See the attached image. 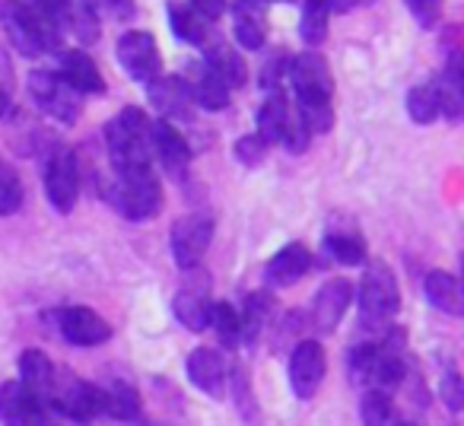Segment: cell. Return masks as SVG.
Instances as JSON below:
<instances>
[{"instance_id": "44dd1931", "label": "cell", "mask_w": 464, "mask_h": 426, "mask_svg": "<svg viewBox=\"0 0 464 426\" xmlns=\"http://www.w3.org/2000/svg\"><path fill=\"white\" fill-rule=\"evenodd\" d=\"M436 99L439 111H442L449 121H458L464 115V71H461V54L451 52L449 64H445L442 77L436 83Z\"/></svg>"}, {"instance_id": "bcb514c9", "label": "cell", "mask_w": 464, "mask_h": 426, "mask_svg": "<svg viewBox=\"0 0 464 426\" xmlns=\"http://www.w3.org/2000/svg\"><path fill=\"white\" fill-rule=\"evenodd\" d=\"M188 7H191L200 20H219L223 10H226V0H191Z\"/></svg>"}, {"instance_id": "836d02e7", "label": "cell", "mask_w": 464, "mask_h": 426, "mask_svg": "<svg viewBox=\"0 0 464 426\" xmlns=\"http://www.w3.org/2000/svg\"><path fill=\"white\" fill-rule=\"evenodd\" d=\"M324 248H328V255L337 265H347V267L362 265V258H366V246H362V239L356 233H328Z\"/></svg>"}, {"instance_id": "d4e9b609", "label": "cell", "mask_w": 464, "mask_h": 426, "mask_svg": "<svg viewBox=\"0 0 464 426\" xmlns=\"http://www.w3.org/2000/svg\"><path fill=\"white\" fill-rule=\"evenodd\" d=\"M286 121H290L286 99L280 96V92H271L258 109V137L265 143H280V137H284V131H286Z\"/></svg>"}, {"instance_id": "83f0119b", "label": "cell", "mask_w": 464, "mask_h": 426, "mask_svg": "<svg viewBox=\"0 0 464 426\" xmlns=\"http://www.w3.org/2000/svg\"><path fill=\"white\" fill-rule=\"evenodd\" d=\"M274 315V296L271 293H252L246 299V312H242V341L255 344L258 334L265 331V324H271Z\"/></svg>"}, {"instance_id": "30bf717a", "label": "cell", "mask_w": 464, "mask_h": 426, "mask_svg": "<svg viewBox=\"0 0 464 426\" xmlns=\"http://www.w3.org/2000/svg\"><path fill=\"white\" fill-rule=\"evenodd\" d=\"M185 284L179 286V293H175V318H179L181 324H185L188 331H207L210 328V280H207L204 271H185Z\"/></svg>"}, {"instance_id": "8992f818", "label": "cell", "mask_w": 464, "mask_h": 426, "mask_svg": "<svg viewBox=\"0 0 464 426\" xmlns=\"http://www.w3.org/2000/svg\"><path fill=\"white\" fill-rule=\"evenodd\" d=\"M29 92H33L35 105H39L45 115L58 118L64 124H73L83 111V99L77 90L64 83V77L54 71H35L29 77Z\"/></svg>"}, {"instance_id": "8d00e7d4", "label": "cell", "mask_w": 464, "mask_h": 426, "mask_svg": "<svg viewBox=\"0 0 464 426\" xmlns=\"http://www.w3.org/2000/svg\"><path fill=\"white\" fill-rule=\"evenodd\" d=\"M23 204V181L7 162H0V217H10Z\"/></svg>"}, {"instance_id": "c3c4849f", "label": "cell", "mask_w": 464, "mask_h": 426, "mask_svg": "<svg viewBox=\"0 0 464 426\" xmlns=\"http://www.w3.org/2000/svg\"><path fill=\"white\" fill-rule=\"evenodd\" d=\"M398 426H413V423H398Z\"/></svg>"}, {"instance_id": "e0dca14e", "label": "cell", "mask_w": 464, "mask_h": 426, "mask_svg": "<svg viewBox=\"0 0 464 426\" xmlns=\"http://www.w3.org/2000/svg\"><path fill=\"white\" fill-rule=\"evenodd\" d=\"M150 102L166 121H191L194 96L191 86L179 77H156L150 83Z\"/></svg>"}, {"instance_id": "d6a6232c", "label": "cell", "mask_w": 464, "mask_h": 426, "mask_svg": "<svg viewBox=\"0 0 464 426\" xmlns=\"http://www.w3.org/2000/svg\"><path fill=\"white\" fill-rule=\"evenodd\" d=\"M360 420L362 426H392L394 423V404L388 392H362L360 398Z\"/></svg>"}, {"instance_id": "4dcf8cb0", "label": "cell", "mask_w": 464, "mask_h": 426, "mask_svg": "<svg viewBox=\"0 0 464 426\" xmlns=\"http://www.w3.org/2000/svg\"><path fill=\"white\" fill-rule=\"evenodd\" d=\"M29 394L23 392L20 382H4L0 385V423L4 426H23L26 420V411H29Z\"/></svg>"}, {"instance_id": "7c38bea8", "label": "cell", "mask_w": 464, "mask_h": 426, "mask_svg": "<svg viewBox=\"0 0 464 426\" xmlns=\"http://www.w3.org/2000/svg\"><path fill=\"white\" fill-rule=\"evenodd\" d=\"M118 61H121L124 73L137 83H153L162 71V58L156 39L150 33H128L118 42Z\"/></svg>"}, {"instance_id": "e575fe53", "label": "cell", "mask_w": 464, "mask_h": 426, "mask_svg": "<svg viewBox=\"0 0 464 426\" xmlns=\"http://www.w3.org/2000/svg\"><path fill=\"white\" fill-rule=\"evenodd\" d=\"M210 328L217 331V337L232 347L236 341H242V318L229 303H213L210 305Z\"/></svg>"}, {"instance_id": "9c48e42d", "label": "cell", "mask_w": 464, "mask_h": 426, "mask_svg": "<svg viewBox=\"0 0 464 426\" xmlns=\"http://www.w3.org/2000/svg\"><path fill=\"white\" fill-rule=\"evenodd\" d=\"M290 86L296 92V102H331L334 77L328 61L318 52H303L290 61Z\"/></svg>"}, {"instance_id": "7bdbcfd3", "label": "cell", "mask_w": 464, "mask_h": 426, "mask_svg": "<svg viewBox=\"0 0 464 426\" xmlns=\"http://www.w3.org/2000/svg\"><path fill=\"white\" fill-rule=\"evenodd\" d=\"M439 392H442V401L449 411H461V401H464V392H461V379H458L455 369H449V373L442 375V385H439Z\"/></svg>"}, {"instance_id": "cb8c5ba5", "label": "cell", "mask_w": 464, "mask_h": 426, "mask_svg": "<svg viewBox=\"0 0 464 426\" xmlns=\"http://www.w3.org/2000/svg\"><path fill=\"white\" fill-rule=\"evenodd\" d=\"M426 299H430L436 309L449 312V315H461L464 312V299H461V284H458L451 274L445 271H432L426 274Z\"/></svg>"}, {"instance_id": "7402d4cb", "label": "cell", "mask_w": 464, "mask_h": 426, "mask_svg": "<svg viewBox=\"0 0 464 426\" xmlns=\"http://www.w3.org/2000/svg\"><path fill=\"white\" fill-rule=\"evenodd\" d=\"M61 77L71 90H77L80 96H90V92H102L105 90V80L99 73L96 61L83 52H64L61 54Z\"/></svg>"}, {"instance_id": "f1b7e54d", "label": "cell", "mask_w": 464, "mask_h": 426, "mask_svg": "<svg viewBox=\"0 0 464 426\" xmlns=\"http://www.w3.org/2000/svg\"><path fill=\"white\" fill-rule=\"evenodd\" d=\"M334 10V0H305L303 23H299V35L305 45H318L328 35V16Z\"/></svg>"}, {"instance_id": "ac0fdd59", "label": "cell", "mask_w": 464, "mask_h": 426, "mask_svg": "<svg viewBox=\"0 0 464 426\" xmlns=\"http://www.w3.org/2000/svg\"><path fill=\"white\" fill-rule=\"evenodd\" d=\"M350 299H353V286L350 280L334 277L328 284H322V290L315 293V303H312V324H315L322 334L334 331L341 324L343 312H347Z\"/></svg>"}, {"instance_id": "1f68e13d", "label": "cell", "mask_w": 464, "mask_h": 426, "mask_svg": "<svg viewBox=\"0 0 464 426\" xmlns=\"http://www.w3.org/2000/svg\"><path fill=\"white\" fill-rule=\"evenodd\" d=\"M191 96H194V102H198L200 109L223 111L226 105H229V86H226L219 77H213L210 71H204L198 77V83L191 86Z\"/></svg>"}, {"instance_id": "5b68a950", "label": "cell", "mask_w": 464, "mask_h": 426, "mask_svg": "<svg viewBox=\"0 0 464 426\" xmlns=\"http://www.w3.org/2000/svg\"><path fill=\"white\" fill-rule=\"evenodd\" d=\"M401 309V293L394 274L385 265H372L360 284V322L366 328H382Z\"/></svg>"}, {"instance_id": "b9f144b4", "label": "cell", "mask_w": 464, "mask_h": 426, "mask_svg": "<svg viewBox=\"0 0 464 426\" xmlns=\"http://www.w3.org/2000/svg\"><path fill=\"white\" fill-rule=\"evenodd\" d=\"M73 16H77V35L83 42H92L99 35V20H96V10L86 4V0H80V7L73 10Z\"/></svg>"}, {"instance_id": "d6986e66", "label": "cell", "mask_w": 464, "mask_h": 426, "mask_svg": "<svg viewBox=\"0 0 464 426\" xmlns=\"http://www.w3.org/2000/svg\"><path fill=\"white\" fill-rule=\"evenodd\" d=\"M54 379H58L54 363L48 360L42 350H26V353L20 356V379L16 382H20L23 392H26L33 401H45V404H52Z\"/></svg>"}, {"instance_id": "277c9868", "label": "cell", "mask_w": 464, "mask_h": 426, "mask_svg": "<svg viewBox=\"0 0 464 426\" xmlns=\"http://www.w3.org/2000/svg\"><path fill=\"white\" fill-rule=\"evenodd\" d=\"M350 373L356 382H366L375 392H394L404 382L407 363L401 356V347L392 344H362L350 356Z\"/></svg>"}, {"instance_id": "60d3db41", "label": "cell", "mask_w": 464, "mask_h": 426, "mask_svg": "<svg viewBox=\"0 0 464 426\" xmlns=\"http://www.w3.org/2000/svg\"><path fill=\"white\" fill-rule=\"evenodd\" d=\"M309 140H312V134L303 128V121L290 115V121H286V131H284V137H280V143H284L290 153H303V150L309 147Z\"/></svg>"}, {"instance_id": "ba28073f", "label": "cell", "mask_w": 464, "mask_h": 426, "mask_svg": "<svg viewBox=\"0 0 464 426\" xmlns=\"http://www.w3.org/2000/svg\"><path fill=\"white\" fill-rule=\"evenodd\" d=\"M45 191L54 210L71 213L80 198V166L77 153L67 147H54L45 162Z\"/></svg>"}, {"instance_id": "3957f363", "label": "cell", "mask_w": 464, "mask_h": 426, "mask_svg": "<svg viewBox=\"0 0 464 426\" xmlns=\"http://www.w3.org/2000/svg\"><path fill=\"white\" fill-rule=\"evenodd\" d=\"M105 147H109L115 169H140L150 166L153 147H150V121L140 109H124L118 118L105 124Z\"/></svg>"}, {"instance_id": "484cf974", "label": "cell", "mask_w": 464, "mask_h": 426, "mask_svg": "<svg viewBox=\"0 0 464 426\" xmlns=\"http://www.w3.org/2000/svg\"><path fill=\"white\" fill-rule=\"evenodd\" d=\"M207 71L213 73V77H219L226 86H242L246 83V61L236 54V48L229 45H213L210 52H207Z\"/></svg>"}, {"instance_id": "d590c367", "label": "cell", "mask_w": 464, "mask_h": 426, "mask_svg": "<svg viewBox=\"0 0 464 426\" xmlns=\"http://www.w3.org/2000/svg\"><path fill=\"white\" fill-rule=\"evenodd\" d=\"M407 115L413 118L417 124H432L439 115V99H436V86L423 83V86H413L407 92Z\"/></svg>"}, {"instance_id": "f35d334b", "label": "cell", "mask_w": 464, "mask_h": 426, "mask_svg": "<svg viewBox=\"0 0 464 426\" xmlns=\"http://www.w3.org/2000/svg\"><path fill=\"white\" fill-rule=\"evenodd\" d=\"M265 153H267V143L261 140L258 134L242 137V140H236V147H232V156H236V160H239L242 166H248V169L261 166V160H265Z\"/></svg>"}, {"instance_id": "52a82bcc", "label": "cell", "mask_w": 464, "mask_h": 426, "mask_svg": "<svg viewBox=\"0 0 464 426\" xmlns=\"http://www.w3.org/2000/svg\"><path fill=\"white\" fill-rule=\"evenodd\" d=\"M213 242L210 213H185L172 227V258L181 271H194Z\"/></svg>"}, {"instance_id": "f546056e", "label": "cell", "mask_w": 464, "mask_h": 426, "mask_svg": "<svg viewBox=\"0 0 464 426\" xmlns=\"http://www.w3.org/2000/svg\"><path fill=\"white\" fill-rule=\"evenodd\" d=\"M229 385H232V398H236V413H239L248 426H258L261 423V407H258V401H255L252 382H248L246 369H242V366L232 369Z\"/></svg>"}, {"instance_id": "9a60e30c", "label": "cell", "mask_w": 464, "mask_h": 426, "mask_svg": "<svg viewBox=\"0 0 464 426\" xmlns=\"http://www.w3.org/2000/svg\"><path fill=\"white\" fill-rule=\"evenodd\" d=\"M150 147H153V156H160L169 175H175V179L185 175L188 162H191V150L172 121H150Z\"/></svg>"}, {"instance_id": "4fadbf2b", "label": "cell", "mask_w": 464, "mask_h": 426, "mask_svg": "<svg viewBox=\"0 0 464 426\" xmlns=\"http://www.w3.org/2000/svg\"><path fill=\"white\" fill-rule=\"evenodd\" d=\"M58 328L73 347H99L111 337V328L99 312L86 309V305H71V309L58 312Z\"/></svg>"}, {"instance_id": "6da1fadb", "label": "cell", "mask_w": 464, "mask_h": 426, "mask_svg": "<svg viewBox=\"0 0 464 426\" xmlns=\"http://www.w3.org/2000/svg\"><path fill=\"white\" fill-rule=\"evenodd\" d=\"M105 200L118 207L121 217L140 223L156 217L162 207V188L160 179L153 175L150 166L140 169H115V179H111L109 191H105Z\"/></svg>"}, {"instance_id": "ffe728a7", "label": "cell", "mask_w": 464, "mask_h": 426, "mask_svg": "<svg viewBox=\"0 0 464 426\" xmlns=\"http://www.w3.org/2000/svg\"><path fill=\"white\" fill-rule=\"evenodd\" d=\"M312 267V252L303 246V242H290L284 246L265 267V277L271 286H293L309 274Z\"/></svg>"}, {"instance_id": "2e32d148", "label": "cell", "mask_w": 464, "mask_h": 426, "mask_svg": "<svg viewBox=\"0 0 464 426\" xmlns=\"http://www.w3.org/2000/svg\"><path fill=\"white\" fill-rule=\"evenodd\" d=\"M188 379L198 392H204L207 398H223L226 379H229V369L219 350L213 347H198L188 356Z\"/></svg>"}, {"instance_id": "8fae6325", "label": "cell", "mask_w": 464, "mask_h": 426, "mask_svg": "<svg viewBox=\"0 0 464 426\" xmlns=\"http://www.w3.org/2000/svg\"><path fill=\"white\" fill-rule=\"evenodd\" d=\"M328 373V356L318 341H299L290 353V385L299 401H312Z\"/></svg>"}, {"instance_id": "ab89813d", "label": "cell", "mask_w": 464, "mask_h": 426, "mask_svg": "<svg viewBox=\"0 0 464 426\" xmlns=\"http://www.w3.org/2000/svg\"><path fill=\"white\" fill-rule=\"evenodd\" d=\"M407 10L423 29H432L442 16V0H407Z\"/></svg>"}, {"instance_id": "4316f807", "label": "cell", "mask_w": 464, "mask_h": 426, "mask_svg": "<svg viewBox=\"0 0 464 426\" xmlns=\"http://www.w3.org/2000/svg\"><path fill=\"white\" fill-rule=\"evenodd\" d=\"M169 26H172L175 39H181L185 45L200 48L207 42V20H200L185 4H169Z\"/></svg>"}, {"instance_id": "7a4b0ae2", "label": "cell", "mask_w": 464, "mask_h": 426, "mask_svg": "<svg viewBox=\"0 0 464 426\" xmlns=\"http://www.w3.org/2000/svg\"><path fill=\"white\" fill-rule=\"evenodd\" d=\"M0 14H4V29H7L14 48L20 54H26V58H39V54L61 48L58 26L48 16H42L39 10L23 4V0H4Z\"/></svg>"}, {"instance_id": "74e56055", "label": "cell", "mask_w": 464, "mask_h": 426, "mask_svg": "<svg viewBox=\"0 0 464 426\" xmlns=\"http://www.w3.org/2000/svg\"><path fill=\"white\" fill-rule=\"evenodd\" d=\"M236 42L248 52H258L265 45V26L252 14H236Z\"/></svg>"}, {"instance_id": "5bb4252c", "label": "cell", "mask_w": 464, "mask_h": 426, "mask_svg": "<svg viewBox=\"0 0 464 426\" xmlns=\"http://www.w3.org/2000/svg\"><path fill=\"white\" fill-rule=\"evenodd\" d=\"M52 407L67 413L71 420H83L86 423V420L102 413V407H99V385H90L83 379H54Z\"/></svg>"}, {"instance_id": "ee69618b", "label": "cell", "mask_w": 464, "mask_h": 426, "mask_svg": "<svg viewBox=\"0 0 464 426\" xmlns=\"http://www.w3.org/2000/svg\"><path fill=\"white\" fill-rule=\"evenodd\" d=\"M23 426H58V420H54V407L45 404V401H29V411H26Z\"/></svg>"}, {"instance_id": "f6af8a7d", "label": "cell", "mask_w": 464, "mask_h": 426, "mask_svg": "<svg viewBox=\"0 0 464 426\" xmlns=\"http://www.w3.org/2000/svg\"><path fill=\"white\" fill-rule=\"evenodd\" d=\"M35 10H39L42 16H48L52 23L64 20L67 14H71V0H33Z\"/></svg>"}, {"instance_id": "603a6c76", "label": "cell", "mask_w": 464, "mask_h": 426, "mask_svg": "<svg viewBox=\"0 0 464 426\" xmlns=\"http://www.w3.org/2000/svg\"><path fill=\"white\" fill-rule=\"evenodd\" d=\"M99 407L105 417L111 420H134L140 413V394L128 382H111V385H99Z\"/></svg>"}, {"instance_id": "7dc6e473", "label": "cell", "mask_w": 464, "mask_h": 426, "mask_svg": "<svg viewBox=\"0 0 464 426\" xmlns=\"http://www.w3.org/2000/svg\"><path fill=\"white\" fill-rule=\"evenodd\" d=\"M10 105H14V102H10V92L4 90V86H0V118L7 115V111H10Z\"/></svg>"}]
</instances>
